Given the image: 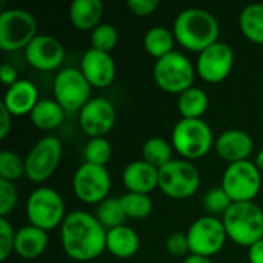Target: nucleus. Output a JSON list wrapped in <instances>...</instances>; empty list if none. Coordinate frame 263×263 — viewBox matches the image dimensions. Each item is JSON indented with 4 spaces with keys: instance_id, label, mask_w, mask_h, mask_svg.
Here are the masks:
<instances>
[{
    "instance_id": "obj_31",
    "label": "nucleus",
    "mask_w": 263,
    "mask_h": 263,
    "mask_svg": "<svg viewBox=\"0 0 263 263\" xmlns=\"http://www.w3.org/2000/svg\"><path fill=\"white\" fill-rule=\"evenodd\" d=\"M83 156H85V162L88 163L106 166V163L112 157V145L106 137L89 139L85 145Z\"/></svg>"
},
{
    "instance_id": "obj_15",
    "label": "nucleus",
    "mask_w": 263,
    "mask_h": 263,
    "mask_svg": "<svg viewBox=\"0 0 263 263\" xmlns=\"http://www.w3.org/2000/svg\"><path fill=\"white\" fill-rule=\"evenodd\" d=\"M79 125L89 139L105 137L116 125L114 105L103 97L91 99L79 111Z\"/></svg>"
},
{
    "instance_id": "obj_10",
    "label": "nucleus",
    "mask_w": 263,
    "mask_h": 263,
    "mask_svg": "<svg viewBox=\"0 0 263 263\" xmlns=\"http://www.w3.org/2000/svg\"><path fill=\"white\" fill-rule=\"evenodd\" d=\"M63 146L55 136L40 139L25 157V176L34 183H43L60 165Z\"/></svg>"
},
{
    "instance_id": "obj_37",
    "label": "nucleus",
    "mask_w": 263,
    "mask_h": 263,
    "mask_svg": "<svg viewBox=\"0 0 263 263\" xmlns=\"http://www.w3.org/2000/svg\"><path fill=\"white\" fill-rule=\"evenodd\" d=\"M166 251L174 257H186L190 256V242L186 233L176 231L166 239Z\"/></svg>"
},
{
    "instance_id": "obj_12",
    "label": "nucleus",
    "mask_w": 263,
    "mask_h": 263,
    "mask_svg": "<svg viewBox=\"0 0 263 263\" xmlns=\"http://www.w3.org/2000/svg\"><path fill=\"white\" fill-rule=\"evenodd\" d=\"M190 253L203 257H213L222 251L228 239L223 222L214 216L196 219L186 231Z\"/></svg>"
},
{
    "instance_id": "obj_35",
    "label": "nucleus",
    "mask_w": 263,
    "mask_h": 263,
    "mask_svg": "<svg viewBox=\"0 0 263 263\" xmlns=\"http://www.w3.org/2000/svg\"><path fill=\"white\" fill-rule=\"evenodd\" d=\"M18 202V193L12 182L0 179V217L11 214Z\"/></svg>"
},
{
    "instance_id": "obj_28",
    "label": "nucleus",
    "mask_w": 263,
    "mask_h": 263,
    "mask_svg": "<svg viewBox=\"0 0 263 263\" xmlns=\"http://www.w3.org/2000/svg\"><path fill=\"white\" fill-rule=\"evenodd\" d=\"M173 145L163 137H151L143 143L142 160L148 162L154 168L160 170L168 165L173 159Z\"/></svg>"
},
{
    "instance_id": "obj_16",
    "label": "nucleus",
    "mask_w": 263,
    "mask_h": 263,
    "mask_svg": "<svg viewBox=\"0 0 263 263\" xmlns=\"http://www.w3.org/2000/svg\"><path fill=\"white\" fill-rule=\"evenodd\" d=\"M26 62L39 71H55L65 59L62 42L48 34H37L25 48Z\"/></svg>"
},
{
    "instance_id": "obj_1",
    "label": "nucleus",
    "mask_w": 263,
    "mask_h": 263,
    "mask_svg": "<svg viewBox=\"0 0 263 263\" xmlns=\"http://www.w3.org/2000/svg\"><path fill=\"white\" fill-rule=\"evenodd\" d=\"M106 233L94 214L72 211L60 227V242L69 259L91 262L106 251Z\"/></svg>"
},
{
    "instance_id": "obj_26",
    "label": "nucleus",
    "mask_w": 263,
    "mask_h": 263,
    "mask_svg": "<svg viewBox=\"0 0 263 263\" xmlns=\"http://www.w3.org/2000/svg\"><path fill=\"white\" fill-rule=\"evenodd\" d=\"M208 94L197 86H191L177 99V109L182 119H202L203 114L208 111Z\"/></svg>"
},
{
    "instance_id": "obj_25",
    "label": "nucleus",
    "mask_w": 263,
    "mask_h": 263,
    "mask_svg": "<svg viewBox=\"0 0 263 263\" xmlns=\"http://www.w3.org/2000/svg\"><path fill=\"white\" fill-rule=\"evenodd\" d=\"M174 43H176L174 32L165 26H153L143 35V48L156 60L176 51Z\"/></svg>"
},
{
    "instance_id": "obj_33",
    "label": "nucleus",
    "mask_w": 263,
    "mask_h": 263,
    "mask_svg": "<svg viewBox=\"0 0 263 263\" xmlns=\"http://www.w3.org/2000/svg\"><path fill=\"white\" fill-rule=\"evenodd\" d=\"M119 42V32L111 23H100L91 31V48L103 52H111Z\"/></svg>"
},
{
    "instance_id": "obj_43",
    "label": "nucleus",
    "mask_w": 263,
    "mask_h": 263,
    "mask_svg": "<svg viewBox=\"0 0 263 263\" xmlns=\"http://www.w3.org/2000/svg\"><path fill=\"white\" fill-rule=\"evenodd\" d=\"M254 163L257 165V168L260 170V173H263V148L257 153V156H256V160H254Z\"/></svg>"
},
{
    "instance_id": "obj_30",
    "label": "nucleus",
    "mask_w": 263,
    "mask_h": 263,
    "mask_svg": "<svg viewBox=\"0 0 263 263\" xmlns=\"http://www.w3.org/2000/svg\"><path fill=\"white\" fill-rule=\"evenodd\" d=\"M123 211L128 219L134 220H143L153 213V200L148 194H139V193H125L120 197Z\"/></svg>"
},
{
    "instance_id": "obj_4",
    "label": "nucleus",
    "mask_w": 263,
    "mask_h": 263,
    "mask_svg": "<svg viewBox=\"0 0 263 263\" xmlns=\"http://www.w3.org/2000/svg\"><path fill=\"white\" fill-rule=\"evenodd\" d=\"M214 142L213 129L203 119H180L171 133V145L185 160L205 157Z\"/></svg>"
},
{
    "instance_id": "obj_20",
    "label": "nucleus",
    "mask_w": 263,
    "mask_h": 263,
    "mask_svg": "<svg viewBox=\"0 0 263 263\" xmlns=\"http://www.w3.org/2000/svg\"><path fill=\"white\" fill-rule=\"evenodd\" d=\"M39 100L37 86L31 80H18L6 89L2 105L12 117H22L31 114Z\"/></svg>"
},
{
    "instance_id": "obj_39",
    "label": "nucleus",
    "mask_w": 263,
    "mask_h": 263,
    "mask_svg": "<svg viewBox=\"0 0 263 263\" xmlns=\"http://www.w3.org/2000/svg\"><path fill=\"white\" fill-rule=\"evenodd\" d=\"M0 80H2V83H3L5 86H8V88L12 86L14 83L18 82L17 69H15L12 65H9V63L2 65V68H0Z\"/></svg>"
},
{
    "instance_id": "obj_34",
    "label": "nucleus",
    "mask_w": 263,
    "mask_h": 263,
    "mask_svg": "<svg viewBox=\"0 0 263 263\" xmlns=\"http://www.w3.org/2000/svg\"><path fill=\"white\" fill-rule=\"evenodd\" d=\"M203 208L208 211V216H222L230 210V206L233 205V200L230 199V196L227 194V191L222 186H216L211 188L202 200Z\"/></svg>"
},
{
    "instance_id": "obj_38",
    "label": "nucleus",
    "mask_w": 263,
    "mask_h": 263,
    "mask_svg": "<svg viewBox=\"0 0 263 263\" xmlns=\"http://www.w3.org/2000/svg\"><path fill=\"white\" fill-rule=\"evenodd\" d=\"M126 6L131 14L137 17H148L160 6L159 0H128Z\"/></svg>"
},
{
    "instance_id": "obj_3",
    "label": "nucleus",
    "mask_w": 263,
    "mask_h": 263,
    "mask_svg": "<svg viewBox=\"0 0 263 263\" xmlns=\"http://www.w3.org/2000/svg\"><path fill=\"white\" fill-rule=\"evenodd\" d=\"M227 236L240 247H253L263 239V210L256 202H237L222 217Z\"/></svg>"
},
{
    "instance_id": "obj_41",
    "label": "nucleus",
    "mask_w": 263,
    "mask_h": 263,
    "mask_svg": "<svg viewBox=\"0 0 263 263\" xmlns=\"http://www.w3.org/2000/svg\"><path fill=\"white\" fill-rule=\"evenodd\" d=\"M250 263H263V239L248 248Z\"/></svg>"
},
{
    "instance_id": "obj_27",
    "label": "nucleus",
    "mask_w": 263,
    "mask_h": 263,
    "mask_svg": "<svg viewBox=\"0 0 263 263\" xmlns=\"http://www.w3.org/2000/svg\"><path fill=\"white\" fill-rule=\"evenodd\" d=\"M239 26L250 42L263 45V3L247 5L239 15Z\"/></svg>"
},
{
    "instance_id": "obj_23",
    "label": "nucleus",
    "mask_w": 263,
    "mask_h": 263,
    "mask_svg": "<svg viewBox=\"0 0 263 263\" xmlns=\"http://www.w3.org/2000/svg\"><path fill=\"white\" fill-rule=\"evenodd\" d=\"M139 248V234L126 225L109 230L106 233V251L117 259H131L137 254Z\"/></svg>"
},
{
    "instance_id": "obj_8",
    "label": "nucleus",
    "mask_w": 263,
    "mask_h": 263,
    "mask_svg": "<svg viewBox=\"0 0 263 263\" xmlns=\"http://www.w3.org/2000/svg\"><path fill=\"white\" fill-rule=\"evenodd\" d=\"M200 186V173L190 160H171L159 170L160 191L176 200L193 197Z\"/></svg>"
},
{
    "instance_id": "obj_2",
    "label": "nucleus",
    "mask_w": 263,
    "mask_h": 263,
    "mask_svg": "<svg viewBox=\"0 0 263 263\" xmlns=\"http://www.w3.org/2000/svg\"><path fill=\"white\" fill-rule=\"evenodd\" d=\"M173 32L182 48L200 54L219 42L220 26L213 12L203 8H186L177 14Z\"/></svg>"
},
{
    "instance_id": "obj_32",
    "label": "nucleus",
    "mask_w": 263,
    "mask_h": 263,
    "mask_svg": "<svg viewBox=\"0 0 263 263\" xmlns=\"http://www.w3.org/2000/svg\"><path fill=\"white\" fill-rule=\"evenodd\" d=\"M25 176V160L12 153V151H2L0 153V179L8 182H15Z\"/></svg>"
},
{
    "instance_id": "obj_9",
    "label": "nucleus",
    "mask_w": 263,
    "mask_h": 263,
    "mask_svg": "<svg viewBox=\"0 0 263 263\" xmlns=\"http://www.w3.org/2000/svg\"><path fill=\"white\" fill-rule=\"evenodd\" d=\"M233 203L254 202L262 188V173L251 160L230 163L222 176L220 185Z\"/></svg>"
},
{
    "instance_id": "obj_13",
    "label": "nucleus",
    "mask_w": 263,
    "mask_h": 263,
    "mask_svg": "<svg viewBox=\"0 0 263 263\" xmlns=\"http://www.w3.org/2000/svg\"><path fill=\"white\" fill-rule=\"evenodd\" d=\"M72 191L76 197L88 205H99L111 191V176L106 166L83 162L72 176Z\"/></svg>"
},
{
    "instance_id": "obj_21",
    "label": "nucleus",
    "mask_w": 263,
    "mask_h": 263,
    "mask_svg": "<svg viewBox=\"0 0 263 263\" xmlns=\"http://www.w3.org/2000/svg\"><path fill=\"white\" fill-rule=\"evenodd\" d=\"M48 243H49V237L46 231L34 225H26L15 231L14 253L26 260L37 259L46 251Z\"/></svg>"
},
{
    "instance_id": "obj_29",
    "label": "nucleus",
    "mask_w": 263,
    "mask_h": 263,
    "mask_svg": "<svg viewBox=\"0 0 263 263\" xmlns=\"http://www.w3.org/2000/svg\"><path fill=\"white\" fill-rule=\"evenodd\" d=\"M94 216L106 231L123 227L128 219L119 197H108L103 202H100L96 208Z\"/></svg>"
},
{
    "instance_id": "obj_40",
    "label": "nucleus",
    "mask_w": 263,
    "mask_h": 263,
    "mask_svg": "<svg viewBox=\"0 0 263 263\" xmlns=\"http://www.w3.org/2000/svg\"><path fill=\"white\" fill-rule=\"evenodd\" d=\"M0 111H2V128H0V139L5 140L6 136L9 134L11 131V126H12V116L9 114V111L2 105L0 106Z\"/></svg>"
},
{
    "instance_id": "obj_7",
    "label": "nucleus",
    "mask_w": 263,
    "mask_h": 263,
    "mask_svg": "<svg viewBox=\"0 0 263 263\" xmlns=\"http://www.w3.org/2000/svg\"><path fill=\"white\" fill-rule=\"evenodd\" d=\"M35 17L22 8L0 11V49L14 52L25 49L37 35Z\"/></svg>"
},
{
    "instance_id": "obj_19",
    "label": "nucleus",
    "mask_w": 263,
    "mask_h": 263,
    "mask_svg": "<svg viewBox=\"0 0 263 263\" xmlns=\"http://www.w3.org/2000/svg\"><path fill=\"white\" fill-rule=\"evenodd\" d=\"M122 182L128 193L149 194L159 188V170L145 160H134L125 166Z\"/></svg>"
},
{
    "instance_id": "obj_11",
    "label": "nucleus",
    "mask_w": 263,
    "mask_h": 263,
    "mask_svg": "<svg viewBox=\"0 0 263 263\" xmlns=\"http://www.w3.org/2000/svg\"><path fill=\"white\" fill-rule=\"evenodd\" d=\"M91 88L80 69L63 68L54 77V100L68 112L80 111L91 100Z\"/></svg>"
},
{
    "instance_id": "obj_5",
    "label": "nucleus",
    "mask_w": 263,
    "mask_h": 263,
    "mask_svg": "<svg viewBox=\"0 0 263 263\" xmlns=\"http://www.w3.org/2000/svg\"><path fill=\"white\" fill-rule=\"evenodd\" d=\"M196 74V65L180 51H173L171 54L156 60L153 68L156 85L165 92L179 96L194 86Z\"/></svg>"
},
{
    "instance_id": "obj_24",
    "label": "nucleus",
    "mask_w": 263,
    "mask_h": 263,
    "mask_svg": "<svg viewBox=\"0 0 263 263\" xmlns=\"http://www.w3.org/2000/svg\"><path fill=\"white\" fill-rule=\"evenodd\" d=\"M31 123L42 131L59 128L65 119V109L54 99H40L29 114Z\"/></svg>"
},
{
    "instance_id": "obj_14",
    "label": "nucleus",
    "mask_w": 263,
    "mask_h": 263,
    "mask_svg": "<svg viewBox=\"0 0 263 263\" xmlns=\"http://www.w3.org/2000/svg\"><path fill=\"white\" fill-rule=\"evenodd\" d=\"M234 68V51L225 42H216L197 55V76L208 83L223 82Z\"/></svg>"
},
{
    "instance_id": "obj_22",
    "label": "nucleus",
    "mask_w": 263,
    "mask_h": 263,
    "mask_svg": "<svg viewBox=\"0 0 263 263\" xmlns=\"http://www.w3.org/2000/svg\"><path fill=\"white\" fill-rule=\"evenodd\" d=\"M69 22L80 31H92L100 25L103 15L102 0H74L69 5Z\"/></svg>"
},
{
    "instance_id": "obj_6",
    "label": "nucleus",
    "mask_w": 263,
    "mask_h": 263,
    "mask_svg": "<svg viewBox=\"0 0 263 263\" xmlns=\"http://www.w3.org/2000/svg\"><path fill=\"white\" fill-rule=\"evenodd\" d=\"M66 216L63 197L52 188L39 186L26 200V217L29 225H34L46 233L62 227Z\"/></svg>"
},
{
    "instance_id": "obj_42",
    "label": "nucleus",
    "mask_w": 263,
    "mask_h": 263,
    "mask_svg": "<svg viewBox=\"0 0 263 263\" xmlns=\"http://www.w3.org/2000/svg\"><path fill=\"white\" fill-rule=\"evenodd\" d=\"M182 263H214L210 257H203V256H196V254H190L183 259Z\"/></svg>"
},
{
    "instance_id": "obj_18",
    "label": "nucleus",
    "mask_w": 263,
    "mask_h": 263,
    "mask_svg": "<svg viewBox=\"0 0 263 263\" xmlns=\"http://www.w3.org/2000/svg\"><path fill=\"white\" fill-rule=\"evenodd\" d=\"M214 149L222 160L228 162V165L237 163L250 159L254 149V140L247 131L228 129L217 136Z\"/></svg>"
},
{
    "instance_id": "obj_17",
    "label": "nucleus",
    "mask_w": 263,
    "mask_h": 263,
    "mask_svg": "<svg viewBox=\"0 0 263 263\" xmlns=\"http://www.w3.org/2000/svg\"><path fill=\"white\" fill-rule=\"evenodd\" d=\"M80 71L94 88H106L116 79V62L111 52L89 48L80 60Z\"/></svg>"
},
{
    "instance_id": "obj_36",
    "label": "nucleus",
    "mask_w": 263,
    "mask_h": 263,
    "mask_svg": "<svg viewBox=\"0 0 263 263\" xmlns=\"http://www.w3.org/2000/svg\"><path fill=\"white\" fill-rule=\"evenodd\" d=\"M15 231L6 217H0V260L5 262L14 251Z\"/></svg>"
}]
</instances>
